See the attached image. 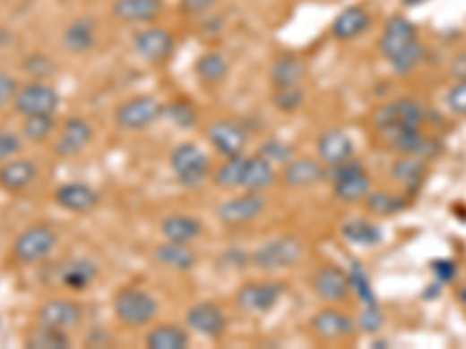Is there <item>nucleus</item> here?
<instances>
[{"mask_svg": "<svg viewBox=\"0 0 466 349\" xmlns=\"http://www.w3.org/2000/svg\"><path fill=\"white\" fill-rule=\"evenodd\" d=\"M371 12L361 5H350L345 7L332 23V35L333 40L338 42H352L357 40L359 35L367 33L371 29Z\"/></svg>", "mask_w": 466, "mask_h": 349, "instance_id": "nucleus-21", "label": "nucleus"}, {"mask_svg": "<svg viewBox=\"0 0 466 349\" xmlns=\"http://www.w3.org/2000/svg\"><path fill=\"white\" fill-rule=\"evenodd\" d=\"M54 198H56V203L61 208L68 209V212H77V215H87L100 203L99 192L89 184H82V182H70V184L58 186Z\"/></svg>", "mask_w": 466, "mask_h": 349, "instance_id": "nucleus-22", "label": "nucleus"}, {"mask_svg": "<svg viewBox=\"0 0 466 349\" xmlns=\"http://www.w3.org/2000/svg\"><path fill=\"white\" fill-rule=\"evenodd\" d=\"M422 3H427V0H401V5H406V7H418V5H422Z\"/></svg>", "mask_w": 466, "mask_h": 349, "instance_id": "nucleus-50", "label": "nucleus"}, {"mask_svg": "<svg viewBox=\"0 0 466 349\" xmlns=\"http://www.w3.org/2000/svg\"><path fill=\"white\" fill-rule=\"evenodd\" d=\"M217 5V0H182V10L189 14H203V12L212 10Z\"/></svg>", "mask_w": 466, "mask_h": 349, "instance_id": "nucleus-48", "label": "nucleus"}, {"mask_svg": "<svg viewBox=\"0 0 466 349\" xmlns=\"http://www.w3.org/2000/svg\"><path fill=\"white\" fill-rule=\"evenodd\" d=\"M422 56H425V47H422V42L419 40H415L413 45L408 47V49H403V52L399 54L394 61H390V64L392 68H394L396 75H408V72H413V70L418 68Z\"/></svg>", "mask_w": 466, "mask_h": 349, "instance_id": "nucleus-42", "label": "nucleus"}, {"mask_svg": "<svg viewBox=\"0 0 466 349\" xmlns=\"http://www.w3.org/2000/svg\"><path fill=\"white\" fill-rule=\"evenodd\" d=\"M326 177V166L320 158L297 157L289 158L282 170V184L289 189H308V186L320 184Z\"/></svg>", "mask_w": 466, "mask_h": 349, "instance_id": "nucleus-18", "label": "nucleus"}, {"mask_svg": "<svg viewBox=\"0 0 466 349\" xmlns=\"http://www.w3.org/2000/svg\"><path fill=\"white\" fill-rule=\"evenodd\" d=\"M23 70L30 72L33 77H38V80H42V77H47L52 72V61L45 56H30L29 61L23 64Z\"/></svg>", "mask_w": 466, "mask_h": 349, "instance_id": "nucleus-46", "label": "nucleus"}, {"mask_svg": "<svg viewBox=\"0 0 466 349\" xmlns=\"http://www.w3.org/2000/svg\"><path fill=\"white\" fill-rule=\"evenodd\" d=\"M303 103H306V91L301 84L273 89V105L280 112H297L301 110Z\"/></svg>", "mask_w": 466, "mask_h": 349, "instance_id": "nucleus-39", "label": "nucleus"}, {"mask_svg": "<svg viewBox=\"0 0 466 349\" xmlns=\"http://www.w3.org/2000/svg\"><path fill=\"white\" fill-rule=\"evenodd\" d=\"M64 45L68 52L84 54L96 45V26L89 17H77L65 26Z\"/></svg>", "mask_w": 466, "mask_h": 349, "instance_id": "nucleus-31", "label": "nucleus"}, {"mask_svg": "<svg viewBox=\"0 0 466 349\" xmlns=\"http://www.w3.org/2000/svg\"><path fill=\"white\" fill-rule=\"evenodd\" d=\"M317 158L326 168L350 161V158H355V142L343 128H326L317 138Z\"/></svg>", "mask_w": 466, "mask_h": 349, "instance_id": "nucleus-17", "label": "nucleus"}, {"mask_svg": "<svg viewBox=\"0 0 466 349\" xmlns=\"http://www.w3.org/2000/svg\"><path fill=\"white\" fill-rule=\"evenodd\" d=\"M196 251L192 250V244H182V243H170L166 240L163 244H159L154 250V261L161 263V266L170 268V270H192L196 266Z\"/></svg>", "mask_w": 466, "mask_h": 349, "instance_id": "nucleus-28", "label": "nucleus"}, {"mask_svg": "<svg viewBox=\"0 0 466 349\" xmlns=\"http://www.w3.org/2000/svg\"><path fill=\"white\" fill-rule=\"evenodd\" d=\"M112 310H115V317L122 324L140 328V326L154 321V317L159 314V302L157 298L147 294L145 289H140V286H124L112 301Z\"/></svg>", "mask_w": 466, "mask_h": 349, "instance_id": "nucleus-3", "label": "nucleus"}, {"mask_svg": "<svg viewBox=\"0 0 466 349\" xmlns=\"http://www.w3.org/2000/svg\"><path fill=\"white\" fill-rule=\"evenodd\" d=\"M326 174L332 177L333 182V196L341 200V203H359L371 192V177L364 170L361 163H357L355 158H350L345 163H338L326 168Z\"/></svg>", "mask_w": 466, "mask_h": 349, "instance_id": "nucleus-4", "label": "nucleus"}, {"mask_svg": "<svg viewBox=\"0 0 466 349\" xmlns=\"http://www.w3.org/2000/svg\"><path fill=\"white\" fill-rule=\"evenodd\" d=\"M38 168L30 158H10V161L0 163V189L10 193L23 192L26 186L33 184Z\"/></svg>", "mask_w": 466, "mask_h": 349, "instance_id": "nucleus-24", "label": "nucleus"}, {"mask_svg": "<svg viewBox=\"0 0 466 349\" xmlns=\"http://www.w3.org/2000/svg\"><path fill=\"white\" fill-rule=\"evenodd\" d=\"M392 177H394L403 189H408V192H418L419 184H422L427 177V158L401 154V158L394 161V166H392Z\"/></svg>", "mask_w": 466, "mask_h": 349, "instance_id": "nucleus-29", "label": "nucleus"}, {"mask_svg": "<svg viewBox=\"0 0 466 349\" xmlns=\"http://www.w3.org/2000/svg\"><path fill=\"white\" fill-rule=\"evenodd\" d=\"M263 209H266V198L262 196V192H245L227 198L217 209V217L224 226L240 228L252 224L256 217H262Z\"/></svg>", "mask_w": 466, "mask_h": 349, "instance_id": "nucleus-10", "label": "nucleus"}, {"mask_svg": "<svg viewBox=\"0 0 466 349\" xmlns=\"http://www.w3.org/2000/svg\"><path fill=\"white\" fill-rule=\"evenodd\" d=\"M161 233L170 243L192 244L203 235V224L192 215H168L161 221Z\"/></svg>", "mask_w": 466, "mask_h": 349, "instance_id": "nucleus-25", "label": "nucleus"}, {"mask_svg": "<svg viewBox=\"0 0 466 349\" xmlns=\"http://www.w3.org/2000/svg\"><path fill=\"white\" fill-rule=\"evenodd\" d=\"M208 140L221 157H238L247 147L245 128L236 122H229V119H220V122L210 123Z\"/></svg>", "mask_w": 466, "mask_h": 349, "instance_id": "nucleus-20", "label": "nucleus"}, {"mask_svg": "<svg viewBox=\"0 0 466 349\" xmlns=\"http://www.w3.org/2000/svg\"><path fill=\"white\" fill-rule=\"evenodd\" d=\"M271 84L273 89L278 87H294V84H301L303 77H306V64L297 54H280L275 56V61L271 64Z\"/></svg>", "mask_w": 466, "mask_h": 349, "instance_id": "nucleus-27", "label": "nucleus"}, {"mask_svg": "<svg viewBox=\"0 0 466 349\" xmlns=\"http://www.w3.org/2000/svg\"><path fill=\"white\" fill-rule=\"evenodd\" d=\"M313 291L326 302H343L352 291V277L341 266H322L313 275Z\"/></svg>", "mask_w": 466, "mask_h": 349, "instance_id": "nucleus-13", "label": "nucleus"}, {"mask_svg": "<svg viewBox=\"0 0 466 349\" xmlns=\"http://www.w3.org/2000/svg\"><path fill=\"white\" fill-rule=\"evenodd\" d=\"M186 326L208 340H220L227 333V314L215 302L201 301L186 310Z\"/></svg>", "mask_w": 466, "mask_h": 349, "instance_id": "nucleus-14", "label": "nucleus"}, {"mask_svg": "<svg viewBox=\"0 0 466 349\" xmlns=\"http://www.w3.org/2000/svg\"><path fill=\"white\" fill-rule=\"evenodd\" d=\"M12 105L23 116L54 115L58 110V105H61V96H58V91L52 84H47L42 80H33L17 89Z\"/></svg>", "mask_w": 466, "mask_h": 349, "instance_id": "nucleus-7", "label": "nucleus"}, {"mask_svg": "<svg viewBox=\"0 0 466 349\" xmlns=\"http://www.w3.org/2000/svg\"><path fill=\"white\" fill-rule=\"evenodd\" d=\"M343 235L359 247H371V244H378L383 240V228L375 226L368 219H352L343 226Z\"/></svg>", "mask_w": 466, "mask_h": 349, "instance_id": "nucleus-35", "label": "nucleus"}, {"mask_svg": "<svg viewBox=\"0 0 466 349\" xmlns=\"http://www.w3.org/2000/svg\"><path fill=\"white\" fill-rule=\"evenodd\" d=\"M355 319L336 308H324L310 319V333L322 343H341L355 336Z\"/></svg>", "mask_w": 466, "mask_h": 349, "instance_id": "nucleus-12", "label": "nucleus"}, {"mask_svg": "<svg viewBox=\"0 0 466 349\" xmlns=\"http://www.w3.org/2000/svg\"><path fill=\"white\" fill-rule=\"evenodd\" d=\"M422 119H425V110H422V103L415 98L390 100V103L380 105L378 110L373 112V126L378 128V133L383 138L399 133V131L419 128Z\"/></svg>", "mask_w": 466, "mask_h": 349, "instance_id": "nucleus-2", "label": "nucleus"}, {"mask_svg": "<svg viewBox=\"0 0 466 349\" xmlns=\"http://www.w3.org/2000/svg\"><path fill=\"white\" fill-rule=\"evenodd\" d=\"M163 116V103L154 96H134V98L124 100L115 112L116 126L124 131H140L157 122Z\"/></svg>", "mask_w": 466, "mask_h": 349, "instance_id": "nucleus-9", "label": "nucleus"}, {"mask_svg": "<svg viewBox=\"0 0 466 349\" xmlns=\"http://www.w3.org/2000/svg\"><path fill=\"white\" fill-rule=\"evenodd\" d=\"M17 81L14 77H10L7 72H0V107H5L7 103H12L14 93H17Z\"/></svg>", "mask_w": 466, "mask_h": 349, "instance_id": "nucleus-47", "label": "nucleus"}, {"mask_svg": "<svg viewBox=\"0 0 466 349\" xmlns=\"http://www.w3.org/2000/svg\"><path fill=\"white\" fill-rule=\"evenodd\" d=\"M273 182H275L273 161H268V158L262 157V154L247 157L240 189H245V192H263V189H268Z\"/></svg>", "mask_w": 466, "mask_h": 349, "instance_id": "nucleus-26", "label": "nucleus"}, {"mask_svg": "<svg viewBox=\"0 0 466 349\" xmlns=\"http://www.w3.org/2000/svg\"><path fill=\"white\" fill-rule=\"evenodd\" d=\"M145 345L150 349H186L189 333L175 324H159L147 333Z\"/></svg>", "mask_w": 466, "mask_h": 349, "instance_id": "nucleus-34", "label": "nucleus"}, {"mask_svg": "<svg viewBox=\"0 0 466 349\" xmlns=\"http://www.w3.org/2000/svg\"><path fill=\"white\" fill-rule=\"evenodd\" d=\"M387 147H392L399 154H410V157H429L434 151V142L427 138L419 128L413 131H399V133H392L384 138Z\"/></svg>", "mask_w": 466, "mask_h": 349, "instance_id": "nucleus-30", "label": "nucleus"}, {"mask_svg": "<svg viewBox=\"0 0 466 349\" xmlns=\"http://www.w3.org/2000/svg\"><path fill=\"white\" fill-rule=\"evenodd\" d=\"M56 122H54V115H33V116H23V126L22 135L29 142H42L49 135L54 133Z\"/></svg>", "mask_w": 466, "mask_h": 349, "instance_id": "nucleus-38", "label": "nucleus"}, {"mask_svg": "<svg viewBox=\"0 0 466 349\" xmlns=\"http://www.w3.org/2000/svg\"><path fill=\"white\" fill-rule=\"evenodd\" d=\"M134 49L147 64H166L175 52V38L168 29L147 26L134 35Z\"/></svg>", "mask_w": 466, "mask_h": 349, "instance_id": "nucleus-11", "label": "nucleus"}, {"mask_svg": "<svg viewBox=\"0 0 466 349\" xmlns=\"http://www.w3.org/2000/svg\"><path fill=\"white\" fill-rule=\"evenodd\" d=\"M229 70H231V65H229L227 56L221 52H205L198 56L196 61V75L198 80L203 81V84H208V87H217V84H221V81L227 80L229 77Z\"/></svg>", "mask_w": 466, "mask_h": 349, "instance_id": "nucleus-33", "label": "nucleus"}, {"mask_svg": "<svg viewBox=\"0 0 466 349\" xmlns=\"http://www.w3.org/2000/svg\"><path fill=\"white\" fill-rule=\"evenodd\" d=\"M434 270H436V277L441 282H450V279H454L457 266L453 261H434Z\"/></svg>", "mask_w": 466, "mask_h": 349, "instance_id": "nucleus-49", "label": "nucleus"}, {"mask_svg": "<svg viewBox=\"0 0 466 349\" xmlns=\"http://www.w3.org/2000/svg\"><path fill=\"white\" fill-rule=\"evenodd\" d=\"M22 151V140L10 131H0V163L10 161Z\"/></svg>", "mask_w": 466, "mask_h": 349, "instance_id": "nucleus-45", "label": "nucleus"}, {"mask_svg": "<svg viewBox=\"0 0 466 349\" xmlns=\"http://www.w3.org/2000/svg\"><path fill=\"white\" fill-rule=\"evenodd\" d=\"M259 154L273 163H287L289 158H294V149H291V145L285 142V140H266L262 149H259Z\"/></svg>", "mask_w": 466, "mask_h": 349, "instance_id": "nucleus-43", "label": "nucleus"}, {"mask_svg": "<svg viewBox=\"0 0 466 349\" xmlns=\"http://www.w3.org/2000/svg\"><path fill=\"white\" fill-rule=\"evenodd\" d=\"M91 138V123H89L87 119H82V116H70L68 122L64 123V128H61L56 142H54V151L64 158L77 157V154H82V151L87 149Z\"/></svg>", "mask_w": 466, "mask_h": 349, "instance_id": "nucleus-19", "label": "nucleus"}, {"mask_svg": "<svg viewBox=\"0 0 466 349\" xmlns=\"http://www.w3.org/2000/svg\"><path fill=\"white\" fill-rule=\"evenodd\" d=\"M418 40V29H415V23L410 19L401 17V14H396V17L387 19L384 23V30L380 35L378 47H380V54H383L387 61H394L403 49L413 45Z\"/></svg>", "mask_w": 466, "mask_h": 349, "instance_id": "nucleus-15", "label": "nucleus"}, {"mask_svg": "<svg viewBox=\"0 0 466 349\" xmlns=\"http://www.w3.org/2000/svg\"><path fill=\"white\" fill-rule=\"evenodd\" d=\"M56 247V231L49 224H33L22 231L14 240L12 254L22 263H38L52 254Z\"/></svg>", "mask_w": 466, "mask_h": 349, "instance_id": "nucleus-8", "label": "nucleus"}, {"mask_svg": "<svg viewBox=\"0 0 466 349\" xmlns=\"http://www.w3.org/2000/svg\"><path fill=\"white\" fill-rule=\"evenodd\" d=\"M245 161H247V157H243V154H238V157H227V161L217 168L215 184L220 186V189H240Z\"/></svg>", "mask_w": 466, "mask_h": 349, "instance_id": "nucleus-37", "label": "nucleus"}, {"mask_svg": "<svg viewBox=\"0 0 466 349\" xmlns=\"http://www.w3.org/2000/svg\"><path fill=\"white\" fill-rule=\"evenodd\" d=\"M163 0H115L112 14L124 23H151L161 14Z\"/></svg>", "mask_w": 466, "mask_h": 349, "instance_id": "nucleus-23", "label": "nucleus"}, {"mask_svg": "<svg viewBox=\"0 0 466 349\" xmlns=\"http://www.w3.org/2000/svg\"><path fill=\"white\" fill-rule=\"evenodd\" d=\"M163 115L180 128H194L198 122L196 110L189 103H185V100H173V103L163 105Z\"/></svg>", "mask_w": 466, "mask_h": 349, "instance_id": "nucleus-41", "label": "nucleus"}, {"mask_svg": "<svg viewBox=\"0 0 466 349\" xmlns=\"http://www.w3.org/2000/svg\"><path fill=\"white\" fill-rule=\"evenodd\" d=\"M99 275V266L91 259H70L61 268V282L73 291H84L91 286V282Z\"/></svg>", "mask_w": 466, "mask_h": 349, "instance_id": "nucleus-32", "label": "nucleus"}, {"mask_svg": "<svg viewBox=\"0 0 466 349\" xmlns=\"http://www.w3.org/2000/svg\"><path fill=\"white\" fill-rule=\"evenodd\" d=\"M306 256V244L297 235H280V238L266 240L252 251V263L259 270L275 273V270H285L294 268Z\"/></svg>", "mask_w": 466, "mask_h": 349, "instance_id": "nucleus-1", "label": "nucleus"}, {"mask_svg": "<svg viewBox=\"0 0 466 349\" xmlns=\"http://www.w3.org/2000/svg\"><path fill=\"white\" fill-rule=\"evenodd\" d=\"M170 170L182 186H201L210 174V158L194 142H182L170 151Z\"/></svg>", "mask_w": 466, "mask_h": 349, "instance_id": "nucleus-5", "label": "nucleus"}, {"mask_svg": "<svg viewBox=\"0 0 466 349\" xmlns=\"http://www.w3.org/2000/svg\"><path fill=\"white\" fill-rule=\"evenodd\" d=\"M460 301L466 305V286H462V289H460Z\"/></svg>", "mask_w": 466, "mask_h": 349, "instance_id": "nucleus-51", "label": "nucleus"}, {"mask_svg": "<svg viewBox=\"0 0 466 349\" xmlns=\"http://www.w3.org/2000/svg\"><path fill=\"white\" fill-rule=\"evenodd\" d=\"M445 103H448V110L457 116H466V75L462 80H457L453 89L445 96Z\"/></svg>", "mask_w": 466, "mask_h": 349, "instance_id": "nucleus-44", "label": "nucleus"}, {"mask_svg": "<svg viewBox=\"0 0 466 349\" xmlns=\"http://www.w3.org/2000/svg\"><path fill=\"white\" fill-rule=\"evenodd\" d=\"M364 200H367V208L371 209L373 215H380V217L396 215V212L403 208L401 198L392 196V193H384V192H368V196L364 198Z\"/></svg>", "mask_w": 466, "mask_h": 349, "instance_id": "nucleus-40", "label": "nucleus"}, {"mask_svg": "<svg viewBox=\"0 0 466 349\" xmlns=\"http://www.w3.org/2000/svg\"><path fill=\"white\" fill-rule=\"evenodd\" d=\"M82 317H84V308H82V302L73 301V298H49L38 308V321L61 328V331H70V328L80 326Z\"/></svg>", "mask_w": 466, "mask_h": 349, "instance_id": "nucleus-16", "label": "nucleus"}, {"mask_svg": "<svg viewBox=\"0 0 466 349\" xmlns=\"http://www.w3.org/2000/svg\"><path fill=\"white\" fill-rule=\"evenodd\" d=\"M285 294V285L278 279H252L236 294V305L245 314H266L275 308Z\"/></svg>", "mask_w": 466, "mask_h": 349, "instance_id": "nucleus-6", "label": "nucleus"}, {"mask_svg": "<svg viewBox=\"0 0 466 349\" xmlns=\"http://www.w3.org/2000/svg\"><path fill=\"white\" fill-rule=\"evenodd\" d=\"M26 345L33 349H65L70 347L68 331H61V328H54V326L40 324L29 336Z\"/></svg>", "mask_w": 466, "mask_h": 349, "instance_id": "nucleus-36", "label": "nucleus"}]
</instances>
